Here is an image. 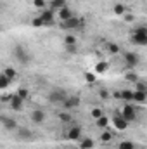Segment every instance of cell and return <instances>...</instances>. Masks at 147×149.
I'll return each mask as SVG.
<instances>
[{
    "mask_svg": "<svg viewBox=\"0 0 147 149\" xmlns=\"http://www.w3.org/2000/svg\"><path fill=\"white\" fill-rule=\"evenodd\" d=\"M132 43L139 45V47H146L147 45V26H139L133 30L132 33Z\"/></svg>",
    "mask_w": 147,
    "mask_h": 149,
    "instance_id": "cell-1",
    "label": "cell"
},
{
    "mask_svg": "<svg viewBox=\"0 0 147 149\" xmlns=\"http://www.w3.org/2000/svg\"><path fill=\"white\" fill-rule=\"evenodd\" d=\"M12 54H14V59L16 61H19L21 64H30V61H31V56H30V52L23 47V45H16L14 47V50H12Z\"/></svg>",
    "mask_w": 147,
    "mask_h": 149,
    "instance_id": "cell-2",
    "label": "cell"
},
{
    "mask_svg": "<svg viewBox=\"0 0 147 149\" xmlns=\"http://www.w3.org/2000/svg\"><path fill=\"white\" fill-rule=\"evenodd\" d=\"M61 28H62V30H68V31L85 28V19H83V17H76V16H73V17L68 19V21H61Z\"/></svg>",
    "mask_w": 147,
    "mask_h": 149,
    "instance_id": "cell-3",
    "label": "cell"
},
{
    "mask_svg": "<svg viewBox=\"0 0 147 149\" xmlns=\"http://www.w3.org/2000/svg\"><path fill=\"white\" fill-rule=\"evenodd\" d=\"M121 116L126 120V121H133L137 118V109L132 102H126L123 108H121Z\"/></svg>",
    "mask_w": 147,
    "mask_h": 149,
    "instance_id": "cell-4",
    "label": "cell"
},
{
    "mask_svg": "<svg viewBox=\"0 0 147 149\" xmlns=\"http://www.w3.org/2000/svg\"><path fill=\"white\" fill-rule=\"evenodd\" d=\"M66 99H68V95H66V92H62L61 88H54V90L49 94V101L54 102V104H62Z\"/></svg>",
    "mask_w": 147,
    "mask_h": 149,
    "instance_id": "cell-5",
    "label": "cell"
},
{
    "mask_svg": "<svg viewBox=\"0 0 147 149\" xmlns=\"http://www.w3.org/2000/svg\"><path fill=\"white\" fill-rule=\"evenodd\" d=\"M40 17L43 19V23H45V26H49V24H54V21H55V17H57V14H55V10H52L50 7H47V9H43V10H40Z\"/></svg>",
    "mask_w": 147,
    "mask_h": 149,
    "instance_id": "cell-6",
    "label": "cell"
},
{
    "mask_svg": "<svg viewBox=\"0 0 147 149\" xmlns=\"http://www.w3.org/2000/svg\"><path fill=\"white\" fill-rule=\"evenodd\" d=\"M123 61H125V64H126L128 68H137L139 63H140V57H139V54H135V52H125V54H123Z\"/></svg>",
    "mask_w": 147,
    "mask_h": 149,
    "instance_id": "cell-7",
    "label": "cell"
},
{
    "mask_svg": "<svg viewBox=\"0 0 147 149\" xmlns=\"http://www.w3.org/2000/svg\"><path fill=\"white\" fill-rule=\"evenodd\" d=\"M64 137H66L68 141H81V127H78V125L69 127V128L66 130Z\"/></svg>",
    "mask_w": 147,
    "mask_h": 149,
    "instance_id": "cell-8",
    "label": "cell"
},
{
    "mask_svg": "<svg viewBox=\"0 0 147 149\" xmlns=\"http://www.w3.org/2000/svg\"><path fill=\"white\" fill-rule=\"evenodd\" d=\"M111 121H112V127H114L116 130H126V128H128V123H130V121H126V120L121 116V113H119V114H114Z\"/></svg>",
    "mask_w": 147,
    "mask_h": 149,
    "instance_id": "cell-9",
    "label": "cell"
},
{
    "mask_svg": "<svg viewBox=\"0 0 147 149\" xmlns=\"http://www.w3.org/2000/svg\"><path fill=\"white\" fill-rule=\"evenodd\" d=\"M80 106V97L78 95H68V99L62 102V108L66 111H71L73 108H78Z\"/></svg>",
    "mask_w": 147,
    "mask_h": 149,
    "instance_id": "cell-10",
    "label": "cell"
},
{
    "mask_svg": "<svg viewBox=\"0 0 147 149\" xmlns=\"http://www.w3.org/2000/svg\"><path fill=\"white\" fill-rule=\"evenodd\" d=\"M9 102H10V108H12L14 111H21V109H23V104H24L26 101H23V99L17 95V94H12Z\"/></svg>",
    "mask_w": 147,
    "mask_h": 149,
    "instance_id": "cell-11",
    "label": "cell"
},
{
    "mask_svg": "<svg viewBox=\"0 0 147 149\" xmlns=\"http://www.w3.org/2000/svg\"><path fill=\"white\" fill-rule=\"evenodd\" d=\"M74 14L73 10L69 9V5H66V7H62V9H59L57 10V19L59 21H68V19H71Z\"/></svg>",
    "mask_w": 147,
    "mask_h": 149,
    "instance_id": "cell-12",
    "label": "cell"
},
{
    "mask_svg": "<svg viewBox=\"0 0 147 149\" xmlns=\"http://www.w3.org/2000/svg\"><path fill=\"white\" fill-rule=\"evenodd\" d=\"M30 118H31V121L33 123H37V125H42L43 121H45V111H42V109H35V111H31L30 114Z\"/></svg>",
    "mask_w": 147,
    "mask_h": 149,
    "instance_id": "cell-13",
    "label": "cell"
},
{
    "mask_svg": "<svg viewBox=\"0 0 147 149\" xmlns=\"http://www.w3.org/2000/svg\"><path fill=\"white\" fill-rule=\"evenodd\" d=\"M2 125L5 130H17V121L9 116H2Z\"/></svg>",
    "mask_w": 147,
    "mask_h": 149,
    "instance_id": "cell-14",
    "label": "cell"
},
{
    "mask_svg": "<svg viewBox=\"0 0 147 149\" xmlns=\"http://www.w3.org/2000/svg\"><path fill=\"white\" fill-rule=\"evenodd\" d=\"M133 94H135V90H132V88H123V90L119 92V99H121L123 102H133Z\"/></svg>",
    "mask_w": 147,
    "mask_h": 149,
    "instance_id": "cell-15",
    "label": "cell"
},
{
    "mask_svg": "<svg viewBox=\"0 0 147 149\" xmlns=\"http://www.w3.org/2000/svg\"><path fill=\"white\" fill-rule=\"evenodd\" d=\"M112 12H114L116 16H125V14L128 12V9H126V5H125V3L118 2V3H114V5H112Z\"/></svg>",
    "mask_w": 147,
    "mask_h": 149,
    "instance_id": "cell-16",
    "label": "cell"
},
{
    "mask_svg": "<svg viewBox=\"0 0 147 149\" xmlns=\"http://www.w3.org/2000/svg\"><path fill=\"white\" fill-rule=\"evenodd\" d=\"M68 5V0H50L49 2V7L52 9V10H59V9H62V7H66Z\"/></svg>",
    "mask_w": 147,
    "mask_h": 149,
    "instance_id": "cell-17",
    "label": "cell"
},
{
    "mask_svg": "<svg viewBox=\"0 0 147 149\" xmlns=\"http://www.w3.org/2000/svg\"><path fill=\"white\" fill-rule=\"evenodd\" d=\"M107 70H109V63H107V61H97V64H95V73L104 74Z\"/></svg>",
    "mask_w": 147,
    "mask_h": 149,
    "instance_id": "cell-18",
    "label": "cell"
},
{
    "mask_svg": "<svg viewBox=\"0 0 147 149\" xmlns=\"http://www.w3.org/2000/svg\"><path fill=\"white\" fill-rule=\"evenodd\" d=\"M133 102H139V104H146V102H147V92L135 90V94H133Z\"/></svg>",
    "mask_w": 147,
    "mask_h": 149,
    "instance_id": "cell-19",
    "label": "cell"
},
{
    "mask_svg": "<svg viewBox=\"0 0 147 149\" xmlns=\"http://www.w3.org/2000/svg\"><path fill=\"white\" fill-rule=\"evenodd\" d=\"M94 146H95V142L90 137H85L80 141V149H94Z\"/></svg>",
    "mask_w": 147,
    "mask_h": 149,
    "instance_id": "cell-20",
    "label": "cell"
},
{
    "mask_svg": "<svg viewBox=\"0 0 147 149\" xmlns=\"http://www.w3.org/2000/svg\"><path fill=\"white\" fill-rule=\"evenodd\" d=\"M57 116H59V120H61L62 123H71V121H73L71 111H66V109H64V111H61V113H59Z\"/></svg>",
    "mask_w": 147,
    "mask_h": 149,
    "instance_id": "cell-21",
    "label": "cell"
},
{
    "mask_svg": "<svg viewBox=\"0 0 147 149\" xmlns=\"http://www.w3.org/2000/svg\"><path fill=\"white\" fill-rule=\"evenodd\" d=\"M10 83H12V80H10V78H7L3 73L0 74V90H7Z\"/></svg>",
    "mask_w": 147,
    "mask_h": 149,
    "instance_id": "cell-22",
    "label": "cell"
},
{
    "mask_svg": "<svg viewBox=\"0 0 147 149\" xmlns=\"http://www.w3.org/2000/svg\"><path fill=\"white\" fill-rule=\"evenodd\" d=\"M112 137H114V134L111 132L109 128H104V132L101 134V142H111Z\"/></svg>",
    "mask_w": 147,
    "mask_h": 149,
    "instance_id": "cell-23",
    "label": "cell"
},
{
    "mask_svg": "<svg viewBox=\"0 0 147 149\" xmlns=\"http://www.w3.org/2000/svg\"><path fill=\"white\" fill-rule=\"evenodd\" d=\"M95 125H97L99 128H107V127H109V118H107V116H101V118L95 120Z\"/></svg>",
    "mask_w": 147,
    "mask_h": 149,
    "instance_id": "cell-24",
    "label": "cell"
},
{
    "mask_svg": "<svg viewBox=\"0 0 147 149\" xmlns=\"http://www.w3.org/2000/svg\"><path fill=\"white\" fill-rule=\"evenodd\" d=\"M106 50L109 52V54H119V45L118 43H114V42H109V43H106Z\"/></svg>",
    "mask_w": 147,
    "mask_h": 149,
    "instance_id": "cell-25",
    "label": "cell"
},
{
    "mask_svg": "<svg viewBox=\"0 0 147 149\" xmlns=\"http://www.w3.org/2000/svg\"><path fill=\"white\" fill-rule=\"evenodd\" d=\"M16 94H17V95H19L23 101H28V99H30V90H28L26 87H19Z\"/></svg>",
    "mask_w": 147,
    "mask_h": 149,
    "instance_id": "cell-26",
    "label": "cell"
},
{
    "mask_svg": "<svg viewBox=\"0 0 147 149\" xmlns=\"http://www.w3.org/2000/svg\"><path fill=\"white\" fill-rule=\"evenodd\" d=\"M2 73L5 74V76H7V78H10V80H12V81H14V80H16V78H17V71H16V70H14V68H5V70H3V71H2Z\"/></svg>",
    "mask_w": 147,
    "mask_h": 149,
    "instance_id": "cell-27",
    "label": "cell"
},
{
    "mask_svg": "<svg viewBox=\"0 0 147 149\" xmlns=\"http://www.w3.org/2000/svg\"><path fill=\"white\" fill-rule=\"evenodd\" d=\"M17 135L21 137V139H31V132L28 130V128H17Z\"/></svg>",
    "mask_w": 147,
    "mask_h": 149,
    "instance_id": "cell-28",
    "label": "cell"
},
{
    "mask_svg": "<svg viewBox=\"0 0 147 149\" xmlns=\"http://www.w3.org/2000/svg\"><path fill=\"white\" fill-rule=\"evenodd\" d=\"M64 45H66V47H69V45H76V37H74L73 33H68V35L64 37Z\"/></svg>",
    "mask_w": 147,
    "mask_h": 149,
    "instance_id": "cell-29",
    "label": "cell"
},
{
    "mask_svg": "<svg viewBox=\"0 0 147 149\" xmlns=\"http://www.w3.org/2000/svg\"><path fill=\"white\" fill-rule=\"evenodd\" d=\"M83 76H85V81H87V83H95V81H97V73L87 71V73L83 74Z\"/></svg>",
    "mask_w": 147,
    "mask_h": 149,
    "instance_id": "cell-30",
    "label": "cell"
},
{
    "mask_svg": "<svg viewBox=\"0 0 147 149\" xmlns=\"http://www.w3.org/2000/svg\"><path fill=\"white\" fill-rule=\"evenodd\" d=\"M33 5H35V9H38V10H43V9L49 7L47 0H33Z\"/></svg>",
    "mask_w": 147,
    "mask_h": 149,
    "instance_id": "cell-31",
    "label": "cell"
},
{
    "mask_svg": "<svg viewBox=\"0 0 147 149\" xmlns=\"http://www.w3.org/2000/svg\"><path fill=\"white\" fill-rule=\"evenodd\" d=\"M118 149H135V144L132 141H123L118 144Z\"/></svg>",
    "mask_w": 147,
    "mask_h": 149,
    "instance_id": "cell-32",
    "label": "cell"
},
{
    "mask_svg": "<svg viewBox=\"0 0 147 149\" xmlns=\"http://www.w3.org/2000/svg\"><path fill=\"white\" fill-rule=\"evenodd\" d=\"M125 78H126V81H132V83H137V81H139V74L135 73V71L126 73L125 74Z\"/></svg>",
    "mask_w": 147,
    "mask_h": 149,
    "instance_id": "cell-33",
    "label": "cell"
},
{
    "mask_svg": "<svg viewBox=\"0 0 147 149\" xmlns=\"http://www.w3.org/2000/svg\"><path fill=\"white\" fill-rule=\"evenodd\" d=\"M31 26H33V28H42V26H45V23H43V19H42L40 16H37V17L31 19Z\"/></svg>",
    "mask_w": 147,
    "mask_h": 149,
    "instance_id": "cell-34",
    "label": "cell"
},
{
    "mask_svg": "<svg viewBox=\"0 0 147 149\" xmlns=\"http://www.w3.org/2000/svg\"><path fill=\"white\" fill-rule=\"evenodd\" d=\"M90 114H92V118H94V120H97V118H101V116H104V113H102V109H101V108H94Z\"/></svg>",
    "mask_w": 147,
    "mask_h": 149,
    "instance_id": "cell-35",
    "label": "cell"
},
{
    "mask_svg": "<svg viewBox=\"0 0 147 149\" xmlns=\"http://www.w3.org/2000/svg\"><path fill=\"white\" fill-rule=\"evenodd\" d=\"M99 97H101V99H109L111 97L109 90H107V88H101V90H99Z\"/></svg>",
    "mask_w": 147,
    "mask_h": 149,
    "instance_id": "cell-36",
    "label": "cell"
},
{
    "mask_svg": "<svg viewBox=\"0 0 147 149\" xmlns=\"http://www.w3.org/2000/svg\"><path fill=\"white\" fill-rule=\"evenodd\" d=\"M135 90H140V92H147V85L144 81H137L135 83Z\"/></svg>",
    "mask_w": 147,
    "mask_h": 149,
    "instance_id": "cell-37",
    "label": "cell"
},
{
    "mask_svg": "<svg viewBox=\"0 0 147 149\" xmlns=\"http://www.w3.org/2000/svg\"><path fill=\"white\" fill-rule=\"evenodd\" d=\"M123 17H125V21H126V23H132V21L135 19V17H133V14H130V12H126Z\"/></svg>",
    "mask_w": 147,
    "mask_h": 149,
    "instance_id": "cell-38",
    "label": "cell"
},
{
    "mask_svg": "<svg viewBox=\"0 0 147 149\" xmlns=\"http://www.w3.org/2000/svg\"><path fill=\"white\" fill-rule=\"evenodd\" d=\"M66 50H68V52H76V45H69V47H66Z\"/></svg>",
    "mask_w": 147,
    "mask_h": 149,
    "instance_id": "cell-39",
    "label": "cell"
},
{
    "mask_svg": "<svg viewBox=\"0 0 147 149\" xmlns=\"http://www.w3.org/2000/svg\"><path fill=\"white\" fill-rule=\"evenodd\" d=\"M146 26H147V24H146Z\"/></svg>",
    "mask_w": 147,
    "mask_h": 149,
    "instance_id": "cell-40",
    "label": "cell"
}]
</instances>
